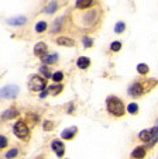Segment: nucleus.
Instances as JSON below:
<instances>
[{
	"instance_id": "f257e3e1",
	"label": "nucleus",
	"mask_w": 158,
	"mask_h": 159,
	"mask_svg": "<svg viewBox=\"0 0 158 159\" xmlns=\"http://www.w3.org/2000/svg\"><path fill=\"white\" fill-rule=\"evenodd\" d=\"M108 111L112 116L122 117V116L126 113V108H124V104L122 103V100H120L119 97L112 96L108 99Z\"/></svg>"
},
{
	"instance_id": "f03ea898",
	"label": "nucleus",
	"mask_w": 158,
	"mask_h": 159,
	"mask_svg": "<svg viewBox=\"0 0 158 159\" xmlns=\"http://www.w3.org/2000/svg\"><path fill=\"white\" fill-rule=\"evenodd\" d=\"M47 86V82H45L44 78L41 76H37V75H33L30 78V82H28V89L31 92H41V90L45 89Z\"/></svg>"
},
{
	"instance_id": "7ed1b4c3",
	"label": "nucleus",
	"mask_w": 158,
	"mask_h": 159,
	"mask_svg": "<svg viewBox=\"0 0 158 159\" xmlns=\"http://www.w3.org/2000/svg\"><path fill=\"white\" fill-rule=\"evenodd\" d=\"M13 131H14L16 137L20 139H27L28 137H30V129H28L27 124L23 123V121H17V123L14 124Z\"/></svg>"
},
{
	"instance_id": "20e7f679",
	"label": "nucleus",
	"mask_w": 158,
	"mask_h": 159,
	"mask_svg": "<svg viewBox=\"0 0 158 159\" xmlns=\"http://www.w3.org/2000/svg\"><path fill=\"white\" fill-rule=\"evenodd\" d=\"M18 93V86H14V84H9V86H4L2 89V97L3 99H13L16 97Z\"/></svg>"
},
{
	"instance_id": "39448f33",
	"label": "nucleus",
	"mask_w": 158,
	"mask_h": 159,
	"mask_svg": "<svg viewBox=\"0 0 158 159\" xmlns=\"http://www.w3.org/2000/svg\"><path fill=\"white\" fill-rule=\"evenodd\" d=\"M51 148H52V151L55 152V155L57 156H64V153H65V145H64L62 141H60V139H54V141L51 142Z\"/></svg>"
},
{
	"instance_id": "423d86ee",
	"label": "nucleus",
	"mask_w": 158,
	"mask_h": 159,
	"mask_svg": "<svg viewBox=\"0 0 158 159\" xmlns=\"http://www.w3.org/2000/svg\"><path fill=\"white\" fill-rule=\"evenodd\" d=\"M34 54L37 57H40L41 59L44 57H47V45H45V42H37L36 47H34Z\"/></svg>"
},
{
	"instance_id": "0eeeda50",
	"label": "nucleus",
	"mask_w": 158,
	"mask_h": 159,
	"mask_svg": "<svg viewBox=\"0 0 158 159\" xmlns=\"http://www.w3.org/2000/svg\"><path fill=\"white\" fill-rule=\"evenodd\" d=\"M128 93H130V96H133V97H138L144 93V89L140 83H133L130 86V89H128Z\"/></svg>"
},
{
	"instance_id": "6e6552de",
	"label": "nucleus",
	"mask_w": 158,
	"mask_h": 159,
	"mask_svg": "<svg viewBox=\"0 0 158 159\" xmlns=\"http://www.w3.org/2000/svg\"><path fill=\"white\" fill-rule=\"evenodd\" d=\"M78 128L76 127H69V128H65L62 131V134H61V138L64 139H72L75 137V134H76Z\"/></svg>"
},
{
	"instance_id": "1a4fd4ad",
	"label": "nucleus",
	"mask_w": 158,
	"mask_h": 159,
	"mask_svg": "<svg viewBox=\"0 0 158 159\" xmlns=\"http://www.w3.org/2000/svg\"><path fill=\"white\" fill-rule=\"evenodd\" d=\"M138 138L141 139L143 142H151V139H152V131L151 129H143V131L138 134Z\"/></svg>"
},
{
	"instance_id": "9d476101",
	"label": "nucleus",
	"mask_w": 158,
	"mask_h": 159,
	"mask_svg": "<svg viewBox=\"0 0 158 159\" xmlns=\"http://www.w3.org/2000/svg\"><path fill=\"white\" fill-rule=\"evenodd\" d=\"M57 44L62 45V47H74L75 41L69 37H60V38H57Z\"/></svg>"
},
{
	"instance_id": "9b49d317",
	"label": "nucleus",
	"mask_w": 158,
	"mask_h": 159,
	"mask_svg": "<svg viewBox=\"0 0 158 159\" xmlns=\"http://www.w3.org/2000/svg\"><path fill=\"white\" fill-rule=\"evenodd\" d=\"M76 65H78L79 69H88V68L90 66V59L86 58V57H81L76 61Z\"/></svg>"
},
{
	"instance_id": "f8f14e48",
	"label": "nucleus",
	"mask_w": 158,
	"mask_h": 159,
	"mask_svg": "<svg viewBox=\"0 0 158 159\" xmlns=\"http://www.w3.org/2000/svg\"><path fill=\"white\" fill-rule=\"evenodd\" d=\"M144 156H146V149H144L143 147L136 148V149L131 152V158H134V159H144Z\"/></svg>"
},
{
	"instance_id": "ddd939ff",
	"label": "nucleus",
	"mask_w": 158,
	"mask_h": 159,
	"mask_svg": "<svg viewBox=\"0 0 158 159\" xmlns=\"http://www.w3.org/2000/svg\"><path fill=\"white\" fill-rule=\"evenodd\" d=\"M26 21H27V18L23 17V16H20V17L9 18V20H7V23H9V24H12V25H23Z\"/></svg>"
},
{
	"instance_id": "4468645a",
	"label": "nucleus",
	"mask_w": 158,
	"mask_h": 159,
	"mask_svg": "<svg viewBox=\"0 0 158 159\" xmlns=\"http://www.w3.org/2000/svg\"><path fill=\"white\" fill-rule=\"evenodd\" d=\"M95 0H76V7L78 9H88V7L93 6Z\"/></svg>"
},
{
	"instance_id": "2eb2a0df",
	"label": "nucleus",
	"mask_w": 158,
	"mask_h": 159,
	"mask_svg": "<svg viewBox=\"0 0 158 159\" xmlns=\"http://www.w3.org/2000/svg\"><path fill=\"white\" fill-rule=\"evenodd\" d=\"M17 116H18L17 110H14V108H9V110H6L3 113L2 118H3V120H10V118H14V117H17Z\"/></svg>"
},
{
	"instance_id": "dca6fc26",
	"label": "nucleus",
	"mask_w": 158,
	"mask_h": 159,
	"mask_svg": "<svg viewBox=\"0 0 158 159\" xmlns=\"http://www.w3.org/2000/svg\"><path fill=\"white\" fill-rule=\"evenodd\" d=\"M58 59V55L57 54H51V55H47V57L42 58V62L45 63V65H51V63H55Z\"/></svg>"
},
{
	"instance_id": "f3484780",
	"label": "nucleus",
	"mask_w": 158,
	"mask_h": 159,
	"mask_svg": "<svg viewBox=\"0 0 158 159\" xmlns=\"http://www.w3.org/2000/svg\"><path fill=\"white\" fill-rule=\"evenodd\" d=\"M61 92H62V86H61V84H54V86L48 87V93H51L52 96H57Z\"/></svg>"
},
{
	"instance_id": "a211bd4d",
	"label": "nucleus",
	"mask_w": 158,
	"mask_h": 159,
	"mask_svg": "<svg viewBox=\"0 0 158 159\" xmlns=\"http://www.w3.org/2000/svg\"><path fill=\"white\" fill-rule=\"evenodd\" d=\"M151 131H152V139H151V142L148 144V147H152V145L158 141V121H157V124H155L154 128H151Z\"/></svg>"
},
{
	"instance_id": "6ab92c4d",
	"label": "nucleus",
	"mask_w": 158,
	"mask_h": 159,
	"mask_svg": "<svg viewBox=\"0 0 158 159\" xmlns=\"http://www.w3.org/2000/svg\"><path fill=\"white\" fill-rule=\"evenodd\" d=\"M57 7H58L57 2H55V0H52V2H50V3H48V6L45 7V11H47L48 14H52V13L57 10Z\"/></svg>"
},
{
	"instance_id": "aec40b11",
	"label": "nucleus",
	"mask_w": 158,
	"mask_h": 159,
	"mask_svg": "<svg viewBox=\"0 0 158 159\" xmlns=\"http://www.w3.org/2000/svg\"><path fill=\"white\" fill-rule=\"evenodd\" d=\"M40 72L44 75V78H52V73H51V70H50V68H48L47 65H42L41 68H40Z\"/></svg>"
},
{
	"instance_id": "412c9836",
	"label": "nucleus",
	"mask_w": 158,
	"mask_h": 159,
	"mask_svg": "<svg viewBox=\"0 0 158 159\" xmlns=\"http://www.w3.org/2000/svg\"><path fill=\"white\" fill-rule=\"evenodd\" d=\"M137 70L140 75H147L148 73V66L146 65V63H138L137 65Z\"/></svg>"
},
{
	"instance_id": "4be33fe9",
	"label": "nucleus",
	"mask_w": 158,
	"mask_h": 159,
	"mask_svg": "<svg viewBox=\"0 0 158 159\" xmlns=\"http://www.w3.org/2000/svg\"><path fill=\"white\" fill-rule=\"evenodd\" d=\"M47 23H45V21H40V23H37L36 24V31L37 33H42V31H45L47 30Z\"/></svg>"
},
{
	"instance_id": "5701e85b",
	"label": "nucleus",
	"mask_w": 158,
	"mask_h": 159,
	"mask_svg": "<svg viewBox=\"0 0 158 159\" xmlns=\"http://www.w3.org/2000/svg\"><path fill=\"white\" fill-rule=\"evenodd\" d=\"M127 111L130 113V114H136L138 111V104L137 103H130V104L127 106Z\"/></svg>"
},
{
	"instance_id": "b1692460",
	"label": "nucleus",
	"mask_w": 158,
	"mask_h": 159,
	"mask_svg": "<svg viewBox=\"0 0 158 159\" xmlns=\"http://www.w3.org/2000/svg\"><path fill=\"white\" fill-rule=\"evenodd\" d=\"M110 49H112V51H114V52L120 51V49H122V42H119V41H114V42H112V45H110Z\"/></svg>"
},
{
	"instance_id": "393cba45",
	"label": "nucleus",
	"mask_w": 158,
	"mask_h": 159,
	"mask_svg": "<svg viewBox=\"0 0 158 159\" xmlns=\"http://www.w3.org/2000/svg\"><path fill=\"white\" fill-rule=\"evenodd\" d=\"M124 28H126L124 23H123V21H119V23L116 24V27H114V31H116V33H123Z\"/></svg>"
},
{
	"instance_id": "a878e982",
	"label": "nucleus",
	"mask_w": 158,
	"mask_h": 159,
	"mask_svg": "<svg viewBox=\"0 0 158 159\" xmlns=\"http://www.w3.org/2000/svg\"><path fill=\"white\" fill-rule=\"evenodd\" d=\"M17 153H18V151L16 149V148H13V149H10L9 152L6 153V158H7V159H13L14 156H17Z\"/></svg>"
},
{
	"instance_id": "bb28decb",
	"label": "nucleus",
	"mask_w": 158,
	"mask_h": 159,
	"mask_svg": "<svg viewBox=\"0 0 158 159\" xmlns=\"http://www.w3.org/2000/svg\"><path fill=\"white\" fill-rule=\"evenodd\" d=\"M52 79H54V82L60 83V82L64 79V73H62V72H55V73H54V76H52Z\"/></svg>"
},
{
	"instance_id": "cd10ccee",
	"label": "nucleus",
	"mask_w": 158,
	"mask_h": 159,
	"mask_svg": "<svg viewBox=\"0 0 158 159\" xmlns=\"http://www.w3.org/2000/svg\"><path fill=\"white\" fill-rule=\"evenodd\" d=\"M54 128V123L52 121H44V129L45 131H51Z\"/></svg>"
},
{
	"instance_id": "c85d7f7f",
	"label": "nucleus",
	"mask_w": 158,
	"mask_h": 159,
	"mask_svg": "<svg viewBox=\"0 0 158 159\" xmlns=\"http://www.w3.org/2000/svg\"><path fill=\"white\" fill-rule=\"evenodd\" d=\"M6 147H7V138L2 135V137H0V148L3 149V148H6Z\"/></svg>"
},
{
	"instance_id": "c756f323",
	"label": "nucleus",
	"mask_w": 158,
	"mask_h": 159,
	"mask_svg": "<svg viewBox=\"0 0 158 159\" xmlns=\"http://www.w3.org/2000/svg\"><path fill=\"white\" fill-rule=\"evenodd\" d=\"M84 44H85V47H86V48H89L90 45L93 44V41L89 38V37H84Z\"/></svg>"
},
{
	"instance_id": "7c9ffc66",
	"label": "nucleus",
	"mask_w": 158,
	"mask_h": 159,
	"mask_svg": "<svg viewBox=\"0 0 158 159\" xmlns=\"http://www.w3.org/2000/svg\"><path fill=\"white\" fill-rule=\"evenodd\" d=\"M47 93H48V89H47V90H44V92H42V93H41V97H45V96H47Z\"/></svg>"
}]
</instances>
